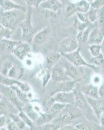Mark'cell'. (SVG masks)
Here are the masks:
<instances>
[{
  "mask_svg": "<svg viewBox=\"0 0 104 130\" xmlns=\"http://www.w3.org/2000/svg\"><path fill=\"white\" fill-rule=\"evenodd\" d=\"M73 92L75 95L74 105L82 111L84 115H85L89 121L94 123L99 122L98 118L87 100L86 96L81 90L80 87L76 85Z\"/></svg>",
  "mask_w": 104,
  "mask_h": 130,
  "instance_id": "cell-1",
  "label": "cell"
},
{
  "mask_svg": "<svg viewBox=\"0 0 104 130\" xmlns=\"http://www.w3.org/2000/svg\"><path fill=\"white\" fill-rule=\"evenodd\" d=\"M84 114L74 104H69L62 110L52 122L62 126L70 122L74 118L82 117Z\"/></svg>",
  "mask_w": 104,
  "mask_h": 130,
  "instance_id": "cell-2",
  "label": "cell"
},
{
  "mask_svg": "<svg viewBox=\"0 0 104 130\" xmlns=\"http://www.w3.org/2000/svg\"><path fill=\"white\" fill-rule=\"evenodd\" d=\"M21 10H13L10 11H2L1 14V25L9 29L14 31L18 24H19V14Z\"/></svg>",
  "mask_w": 104,
  "mask_h": 130,
  "instance_id": "cell-3",
  "label": "cell"
},
{
  "mask_svg": "<svg viewBox=\"0 0 104 130\" xmlns=\"http://www.w3.org/2000/svg\"><path fill=\"white\" fill-rule=\"evenodd\" d=\"M62 56L66 59L68 61L73 64L74 66L76 67H86L88 68H91L93 70L98 72V70L100 69L99 67H97L94 65H92L89 63L87 61L85 60L82 54L80 53V48L77 50L75 52H72L70 53H66V54H62Z\"/></svg>",
  "mask_w": 104,
  "mask_h": 130,
  "instance_id": "cell-4",
  "label": "cell"
},
{
  "mask_svg": "<svg viewBox=\"0 0 104 130\" xmlns=\"http://www.w3.org/2000/svg\"><path fill=\"white\" fill-rule=\"evenodd\" d=\"M0 90H1V94L5 97H6L9 102L19 111V112L23 111L25 104L19 100L18 95L16 94V92L11 87H8L1 84Z\"/></svg>",
  "mask_w": 104,
  "mask_h": 130,
  "instance_id": "cell-5",
  "label": "cell"
},
{
  "mask_svg": "<svg viewBox=\"0 0 104 130\" xmlns=\"http://www.w3.org/2000/svg\"><path fill=\"white\" fill-rule=\"evenodd\" d=\"M59 50L62 54L70 53L80 48L78 40L76 37L69 36L61 40L59 44Z\"/></svg>",
  "mask_w": 104,
  "mask_h": 130,
  "instance_id": "cell-6",
  "label": "cell"
},
{
  "mask_svg": "<svg viewBox=\"0 0 104 130\" xmlns=\"http://www.w3.org/2000/svg\"><path fill=\"white\" fill-rule=\"evenodd\" d=\"M32 8L28 7L27 12L25 19L21 22L19 26L22 30V37L24 39H29L31 38L33 32V26L32 24Z\"/></svg>",
  "mask_w": 104,
  "mask_h": 130,
  "instance_id": "cell-7",
  "label": "cell"
},
{
  "mask_svg": "<svg viewBox=\"0 0 104 130\" xmlns=\"http://www.w3.org/2000/svg\"><path fill=\"white\" fill-rule=\"evenodd\" d=\"M0 81H1V84L4 85L8 86V87H12V86H16L21 90L23 91L24 92L29 93L31 90V88L29 83L26 82H23L20 81L16 79L10 78L9 77L3 76L1 75L0 77Z\"/></svg>",
  "mask_w": 104,
  "mask_h": 130,
  "instance_id": "cell-8",
  "label": "cell"
},
{
  "mask_svg": "<svg viewBox=\"0 0 104 130\" xmlns=\"http://www.w3.org/2000/svg\"><path fill=\"white\" fill-rule=\"evenodd\" d=\"M63 67L68 77L71 79L72 81H75L76 83H78L79 81L82 80V75L78 70V67L74 66L73 64L68 61L66 59L63 62Z\"/></svg>",
  "mask_w": 104,
  "mask_h": 130,
  "instance_id": "cell-9",
  "label": "cell"
},
{
  "mask_svg": "<svg viewBox=\"0 0 104 130\" xmlns=\"http://www.w3.org/2000/svg\"><path fill=\"white\" fill-rule=\"evenodd\" d=\"M31 52V45L27 42L21 41L20 43L14 49V50L12 52V54L21 61H23L24 59L29 55Z\"/></svg>",
  "mask_w": 104,
  "mask_h": 130,
  "instance_id": "cell-10",
  "label": "cell"
},
{
  "mask_svg": "<svg viewBox=\"0 0 104 130\" xmlns=\"http://www.w3.org/2000/svg\"><path fill=\"white\" fill-rule=\"evenodd\" d=\"M51 79L54 83H60L69 80V77L66 74L63 66L56 64L50 70Z\"/></svg>",
  "mask_w": 104,
  "mask_h": 130,
  "instance_id": "cell-11",
  "label": "cell"
},
{
  "mask_svg": "<svg viewBox=\"0 0 104 130\" xmlns=\"http://www.w3.org/2000/svg\"><path fill=\"white\" fill-rule=\"evenodd\" d=\"M52 96H53L56 102L66 105L74 104L75 103V95L73 91L59 92Z\"/></svg>",
  "mask_w": 104,
  "mask_h": 130,
  "instance_id": "cell-12",
  "label": "cell"
},
{
  "mask_svg": "<svg viewBox=\"0 0 104 130\" xmlns=\"http://www.w3.org/2000/svg\"><path fill=\"white\" fill-rule=\"evenodd\" d=\"M104 39V31L100 29L98 25L91 30L87 44H101Z\"/></svg>",
  "mask_w": 104,
  "mask_h": 130,
  "instance_id": "cell-13",
  "label": "cell"
},
{
  "mask_svg": "<svg viewBox=\"0 0 104 130\" xmlns=\"http://www.w3.org/2000/svg\"><path fill=\"white\" fill-rule=\"evenodd\" d=\"M89 104L91 105L92 109L94 111L98 119H99L101 114L104 111V98L93 99L91 98L86 97Z\"/></svg>",
  "mask_w": 104,
  "mask_h": 130,
  "instance_id": "cell-14",
  "label": "cell"
},
{
  "mask_svg": "<svg viewBox=\"0 0 104 130\" xmlns=\"http://www.w3.org/2000/svg\"><path fill=\"white\" fill-rule=\"evenodd\" d=\"M51 31L52 27L50 25L43 28L37 34H36V35L34 37V38H33V43L34 44L37 45H40L43 44L45 42L47 41V40L50 36V33H51Z\"/></svg>",
  "mask_w": 104,
  "mask_h": 130,
  "instance_id": "cell-15",
  "label": "cell"
},
{
  "mask_svg": "<svg viewBox=\"0 0 104 130\" xmlns=\"http://www.w3.org/2000/svg\"><path fill=\"white\" fill-rule=\"evenodd\" d=\"M0 3H1V8L3 12L13 10H21L25 12H27V9L25 7L18 4L14 2L13 0H3L2 2H0Z\"/></svg>",
  "mask_w": 104,
  "mask_h": 130,
  "instance_id": "cell-16",
  "label": "cell"
},
{
  "mask_svg": "<svg viewBox=\"0 0 104 130\" xmlns=\"http://www.w3.org/2000/svg\"><path fill=\"white\" fill-rule=\"evenodd\" d=\"M81 90L86 97L91 98L93 99H100V97L98 94L99 87L92 85V83L84 85L80 87Z\"/></svg>",
  "mask_w": 104,
  "mask_h": 130,
  "instance_id": "cell-17",
  "label": "cell"
},
{
  "mask_svg": "<svg viewBox=\"0 0 104 130\" xmlns=\"http://www.w3.org/2000/svg\"><path fill=\"white\" fill-rule=\"evenodd\" d=\"M57 84L56 85V89H55L53 93L50 94V96H53L57 92H71L73 91L74 89L76 87L77 83L72 80H68L63 82H60V83H56Z\"/></svg>",
  "mask_w": 104,
  "mask_h": 130,
  "instance_id": "cell-18",
  "label": "cell"
},
{
  "mask_svg": "<svg viewBox=\"0 0 104 130\" xmlns=\"http://www.w3.org/2000/svg\"><path fill=\"white\" fill-rule=\"evenodd\" d=\"M40 7L44 10H48L57 13L62 7V3L59 0H46L41 2Z\"/></svg>",
  "mask_w": 104,
  "mask_h": 130,
  "instance_id": "cell-19",
  "label": "cell"
},
{
  "mask_svg": "<svg viewBox=\"0 0 104 130\" xmlns=\"http://www.w3.org/2000/svg\"><path fill=\"white\" fill-rule=\"evenodd\" d=\"M62 57V54L60 52H51L48 53L45 58L46 68L50 70L53 67L58 64Z\"/></svg>",
  "mask_w": 104,
  "mask_h": 130,
  "instance_id": "cell-20",
  "label": "cell"
},
{
  "mask_svg": "<svg viewBox=\"0 0 104 130\" xmlns=\"http://www.w3.org/2000/svg\"><path fill=\"white\" fill-rule=\"evenodd\" d=\"M21 40H14L11 39H1V50L4 53H12L16 47Z\"/></svg>",
  "mask_w": 104,
  "mask_h": 130,
  "instance_id": "cell-21",
  "label": "cell"
},
{
  "mask_svg": "<svg viewBox=\"0 0 104 130\" xmlns=\"http://www.w3.org/2000/svg\"><path fill=\"white\" fill-rule=\"evenodd\" d=\"M57 115L56 113H54L53 111L48 110L47 111H43L41 112L40 115V117L38 118V120H36L37 124L38 126L45 124L47 123L51 122L54 118H56Z\"/></svg>",
  "mask_w": 104,
  "mask_h": 130,
  "instance_id": "cell-22",
  "label": "cell"
},
{
  "mask_svg": "<svg viewBox=\"0 0 104 130\" xmlns=\"http://www.w3.org/2000/svg\"><path fill=\"white\" fill-rule=\"evenodd\" d=\"M75 126L78 130H104V127L92 122L80 123Z\"/></svg>",
  "mask_w": 104,
  "mask_h": 130,
  "instance_id": "cell-23",
  "label": "cell"
},
{
  "mask_svg": "<svg viewBox=\"0 0 104 130\" xmlns=\"http://www.w3.org/2000/svg\"><path fill=\"white\" fill-rule=\"evenodd\" d=\"M23 111L34 122L38 120V118H39V117H40V114H38L34 109L33 106H32V104H31V102H29V103L25 104L23 109Z\"/></svg>",
  "mask_w": 104,
  "mask_h": 130,
  "instance_id": "cell-24",
  "label": "cell"
},
{
  "mask_svg": "<svg viewBox=\"0 0 104 130\" xmlns=\"http://www.w3.org/2000/svg\"><path fill=\"white\" fill-rule=\"evenodd\" d=\"M77 12L87 13L91 8V4L85 0H80L75 3Z\"/></svg>",
  "mask_w": 104,
  "mask_h": 130,
  "instance_id": "cell-25",
  "label": "cell"
},
{
  "mask_svg": "<svg viewBox=\"0 0 104 130\" xmlns=\"http://www.w3.org/2000/svg\"><path fill=\"white\" fill-rule=\"evenodd\" d=\"M19 117L22 118L23 120L25 122V123L26 124V126H28L29 127V129L31 130H39L38 129V127L37 128L35 124H34V122L23 111H19V113H18Z\"/></svg>",
  "mask_w": 104,
  "mask_h": 130,
  "instance_id": "cell-26",
  "label": "cell"
},
{
  "mask_svg": "<svg viewBox=\"0 0 104 130\" xmlns=\"http://www.w3.org/2000/svg\"><path fill=\"white\" fill-rule=\"evenodd\" d=\"M89 64L92 65H94L97 67H104V57L102 54H100L96 57H92L89 59L87 61Z\"/></svg>",
  "mask_w": 104,
  "mask_h": 130,
  "instance_id": "cell-27",
  "label": "cell"
},
{
  "mask_svg": "<svg viewBox=\"0 0 104 130\" xmlns=\"http://www.w3.org/2000/svg\"><path fill=\"white\" fill-rule=\"evenodd\" d=\"M14 66L12 62L9 60H5L1 65V75L7 77L9 72Z\"/></svg>",
  "mask_w": 104,
  "mask_h": 130,
  "instance_id": "cell-28",
  "label": "cell"
},
{
  "mask_svg": "<svg viewBox=\"0 0 104 130\" xmlns=\"http://www.w3.org/2000/svg\"><path fill=\"white\" fill-rule=\"evenodd\" d=\"M87 14V17H88V20L89 23L93 24L97 22L98 18V9H93L91 7Z\"/></svg>",
  "mask_w": 104,
  "mask_h": 130,
  "instance_id": "cell-29",
  "label": "cell"
},
{
  "mask_svg": "<svg viewBox=\"0 0 104 130\" xmlns=\"http://www.w3.org/2000/svg\"><path fill=\"white\" fill-rule=\"evenodd\" d=\"M50 70H48L47 68L43 69L41 71V80H42V85L43 89H45L46 86H47V83L49 81L50 79L51 78V73L50 71H49Z\"/></svg>",
  "mask_w": 104,
  "mask_h": 130,
  "instance_id": "cell-30",
  "label": "cell"
},
{
  "mask_svg": "<svg viewBox=\"0 0 104 130\" xmlns=\"http://www.w3.org/2000/svg\"><path fill=\"white\" fill-rule=\"evenodd\" d=\"M13 31L7 28L3 25H0V38L1 39H10Z\"/></svg>",
  "mask_w": 104,
  "mask_h": 130,
  "instance_id": "cell-31",
  "label": "cell"
},
{
  "mask_svg": "<svg viewBox=\"0 0 104 130\" xmlns=\"http://www.w3.org/2000/svg\"><path fill=\"white\" fill-rule=\"evenodd\" d=\"M91 83L92 85H94L96 86V87H98L103 83V79L102 76H101V74H98V72L94 73L91 76Z\"/></svg>",
  "mask_w": 104,
  "mask_h": 130,
  "instance_id": "cell-32",
  "label": "cell"
},
{
  "mask_svg": "<svg viewBox=\"0 0 104 130\" xmlns=\"http://www.w3.org/2000/svg\"><path fill=\"white\" fill-rule=\"evenodd\" d=\"M89 51L92 57H96L101 54V45L91 44L89 45Z\"/></svg>",
  "mask_w": 104,
  "mask_h": 130,
  "instance_id": "cell-33",
  "label": "cell"
},
{
  "mask_svg": "<svg viewBox=\"0 0 104 130\" xmlns=\"http://www.w3.org/2000/svg\"><path fill=\"white\" fill-rule=\"evenodd\" d=\"M97 25L100 29L104 31V7L98 9V18Z\"/></svg>",
  "mask_w": 104,
  "mask_h": 130,
  "instance_id": "cell-34",
  "label": "cell"
},
{
  "mask_svg": "<svg viewBox=\"0 0 104 130\" xmlns=\"http://www.w3.org/2000/svg\"><path fill=\"white\" fill-rule=\"evenodd\" d=\"M10 117L12 118V120L18 125L19 129H22L25 128V126H26V124H25V122L23 120L22 118L19 117V115H14V114H12V115H10Z\"/></svg>",
  "mask_w": 104,
  "mask_h": 130,
  "instance_id": "cell-35",
  "label": "cell"
},
{
  "mask_svg": "<svg viewBox=\"0 0 104 130\" xmlns=\"http://www.w3.org/2000/svg\"><path fill=\"white\" fill-rule=\"evenodd\" d=\"M77 13V10H76V4L74 3H69L67 5L65 9V14H66L67 18H69L70 16H73L74 14H76Z\"/></svg>",
  "mask_w": 104,
  "mask_h": 130,
  "instance_id": "cell-36",
  "label": "cell"
},
{
  "mask_svg": "<svg viewBox=\"0 0 104 130\" xmlns=\"http://www.w3.org/2000/svg\"><path fill=\"white\" fill-rule=\"evenodd\" d=\"M61 127L57 124L53 122H48L45 124L38 126L39 130H58V129Z\"/></svg>",
  "mask_w": 104,
  "mask_h": 130,
  "instance_id": "cell-37",
  "label": "cell"
},
{
  "mask_svg": "<svg viewBox=\"0 0 104 130\" xmlns=\"http://www.w3.org/2000/svg\"><path fill=\"white\" fill-rule=\"evenodd\" d=\"M7 128L8 130H20L18 125L12 120V119L10 117L8 118L7 122Z\"/></svg>",
  "mask_w": 104,
  "mask_h": 130,
  "instance_id": "cell-38",
  "label": "cell"
},
{
  "mask_svg": "<svg viewBox=\"0 0 104 130\" xmlns=\"http://www.w3.org/2000/svg\"><path fill=\"white\" fill-rule=\"evenodd\" d=\"M27 4L28 7H35L38 8L40 7V5L42 2L41 0H23Z\"/></svg>",
  "mask_w": 104,
  "mask_h": 130,
  "instance_id": "cell-39",
  "label": "cell"
},
{
  "mask_svg": "<svg viewBox=\"0 0 104 130\" xmlns=\"http://www.w3.org/2000/svg\"><path fill=\"white\" fill-rule=\"evenodd\" d=\"M75 26H76L78 32H81V31H85L89 25L88 23H83L80 22L79 20H76V22H75Z\"/></svg>",
  "mask_w": 104,
  "mask_h": 130,
  "instance_id": "cell-40",
  "label": "cell"
},
{
  "mask_svg": "<svg viewBox=\"0 0 104 130\" xmlns=\"http://www.w3.org/2000/svg\"><path fill=\"white\" fill-rule=\"evenodd\" d=\"M18 75V70L17 68V67L14 64L13 67L11 68V69L9 70V74L7 75V77H10V78L12 79H16L17 78Z\"/></svg>",
  "mask_w": 104,
  "mask_h": 130,
  "instance_id": "cell-41",
  "label": "cell"
},
{
  "mask_svg": "<svg viewBox=\"0 0 104 130\" xmlns=\"http://www.w3.org/2000/svg\"><path fill=\"white\" fill-rule=\"evenodd\" d=\"M77 18L78 20L81 22L83 23H89L88 17H87V13H82V12H77L76 14Z\"/></svg>",
  "mask_w": 104,
  "mask_h": 130,
  "instance_id": "cell-42",
  "label": "cell"
},
{
  "mask_svg": "<svg viewBox=\"0 0 104 130\" xmlns=\"http://www.w3.org/2000/svg\"><path fill=\"white\" fill-rule=\"evenodd\" d=\"M104 7V0H94L91 3V7L95 9H100Z\"/></svg>",
  "mask_w": 104,
  "mask_h": 130,
  "instance_id": "cell-43",
  "label": "cell"
},
{
  "mask_svg": "<svg viewBox=\"0 0 104 130\" xmlns=\"http://www.w3.org/2000/svg\"><path fill=\"white\" fill-rule=\"evenodd\" d=\"M58 130H78L76 126L72 124H66L62 126L58 129Z\"/></svg>",
  "mask_w": 104,
  "mask_h": 130,
  "instance_id": "cell-44",
  "label": "cell"
},
{
  "mask_svg": "<svg viewBox=\"0 0 104 130\" xmlns=\"http://www.w3.org/2000/svg\"><path fill=\"white\" fill-rule=\"evenodd\" d=\"M7 119L8 118H7V116L5 115H1L0 117V127L1 128H3L5 126H6Z\"/></svg>",
  "mask_w": 104,
  "mask_h": 130,
  "instance_id": "cell-45",
  "label": "cell"
},
{
  "mask_svg": "<svg viewBox=\"0 0 104 130\" xmlns=\"http://www.w3.org/2000/svg\"><path fill=\"white\" fill-rule=\"evenodd\" d=\"M45 11L47 12V13H46V18H47V19H53V18L56 17V13H55V12H52V11L48 10H45Z\"/></svg>",
  "mask_w": 104,
  "mask_h": 130,
  "instance_id": "cell-46",
  "label": "cell"
},
{
  "mask_svg": "<svg viewBox=\"0 0 104 130\" xmlns=\"http://www.w3.org/2000/svg\"><path fill=\"white\" fill-rule=\"evenodd\" d=\"M98 94H99V96H100V98H104V83H103L99 87V89H98Z\"/></svg>",
  "mask_w": 104,
  "mask_h": 130,
  "instance_id": "cell-47",
  "label": "cell"
},
{
  "mask_svg": "<svg viewBox=\"0 0 104 130\" xmlns=\"http://www.w3.org/2000/svg\"><path fill=\"white\" fill-rule=\"evenodd\" d=\"M98 120H99V124H100V126L104 127V111L101 114Z\"/></svg>",
  "mask_w": 104,
  "mask_h": 130,
  "instance_id": "cell-48",
  "label": "cell"
},
{
  "mask_svg": "<svg viewBox=\"0 0 104 130\" xmlns=\"http://www.w3.org/2000/svg\"><path fill=\"white\" fill-rule=\"evenodd\" d=\"M101 54L103 55V56L104 57V39L103 40V42H101Z\"/></svg>",
  "mask_w": 104,
  "mask_h": 130,
  "instance_id": "cell-49",
  "label": "cell"
},
{
  "mask_svg": "<svg viewBox=\"0 0 104 130\" xmlns=\"http://www.w3.org/2000/svg\"><path fill=\"white\" fill-rule=\"evenodd\" d=\"M85 1H87V2H88L89 3H90L91 4L92 3H93V2H94V0H85Z\"/></svg>",
  "mask_w": 104,
  "mask_h": 130,
  "instance_id": "cell-50",
  "label": "cell"
},
{
  "mask_svg": "<svg viewBox=\"0 0 104 130\" xmlns=\"http://www.w3.org/2000/svg\"><path fill=\"white\" fill-rule=\"evenodd\" d=\"M74 1H76V2H78V1H80V0H74Z\"/></svg>",
  "mask_w": 104,
  "mask_h": 130,
  "instance_id": "cell-51",
  "label": "cell"
},
{
  "mask_svg": "<svg viewBox=\"0 0 104 130\" xmlns=\"http://www.w3.org/2000/svg\"><path fill=\"white\" fill-rule=\"evenodd\" d=\"M1 130H4V129H3V128H1Z\"/></svg>",
  "mask_w": 104,
  "mask_h": 130,
  "instance_id": "cell-52",
  "label": "cell"
},
{
  "mask_svg": "<svg viewBox=\"0 0 104 130\" xmlns=\"http://www.w3.org/2000/svg\"><path fill=\"white\" fill-rule=\"evenodd\" d=\"M41 1H42V2H44V1H46V0H41Z\"/></svg>",
  "mask_w": 104,
  "mask_h": 130,
  "instance_id": "cell-53",
  "label": "cell"
},
{
  "mask_svg": "<svg viewBox=\"0 0 104 130\" xmlns=\"http://www.w3.org/2000/svg\"><path fill=\"white\" fill-rule=\"evenodd\" d=\"M2 1H3V0H0V2H2Z\"/></svg>",
  "mask_w": 104,
  "mask_h": 130,
  "instance_id": "cell-54",
  "label": "cell"
}]
</instances>
